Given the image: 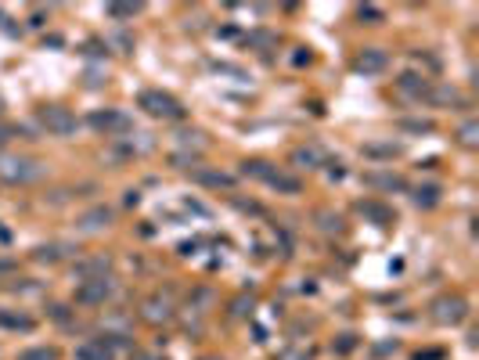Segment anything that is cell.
<instances>
[{"label": "cell", "mask_w": 479, "mask_h": 360, "mask_svg": "<svg viewBox=\"0 0 479 360\" xmlns=\"http://www.w3.org/2000/svg\"><path fill=\"white\" fill-rule=\"evenodd\" d=\"M242 173H245V176L263 180V184H271V188H278V191H285V195H299V180H296V176H289V173H281V169H274L271 162H263V159L242 162Z\"/></svg>", "instance_id": "1"}, {"label": "cell", "mask_w": 479, "mask_h": 360, "mask_svg": "<svg viewBox=\"0 0 479 360\" xmlns=\"http://www.w3.org/2000/svg\"><path fill=\"white\" fill-rule=\"evenodd\" d=\"M43 173V166L36 159H26V155H0V180L8 184H29Z\"/></svg>", "instance_id": "2"}, {"label": "cell", "mask_w": 479, "mask_h": 360, "mask_svg": "<svg viewBox=\"0 0 479 360\" xmlns=\"http://www.w3.org/2000/svg\"><path fill=\"white\" fill-rule=\"evenodd\" d=\"M429 314H433L436 324H461L468 317V303L458 292H443V295H436L429 303Z\"/></svg>", "instance_id": "3"}, {"label": "cell", "mask_w": 479, "mask_h": 360, "mask_svg": "<svg viewBox=\"0 0 479 360\" xmlns=\"http://www.w3.org/2000/svg\"><path fill=\"white\" fill-rule=\"evenodd\" d=\"M36 119H40V127L47 134H55V137H69L76 130V115L69 108H62V105H43L36 112Z\"/></svg>", "instance_id": "4"}, {"label": "cell", "mask_w": 479, "mask_h": 360, "mask_svg": "<svg viewBox=\"0 0 479 360\" xmlns=\"http://www.w3.org/2000/svg\"><path fill=\"white\" fill-rule=\"evenodd\" d=\"M141 108L155 119H181L184 115V105L173 97V94H163V90H144L141 94Z\"/></svg>", "instance_id": "5"}, {"label": "cell", "mask_w": 479, "mask_h": 360, "mask_svg": "<svg viewBox=\"0 0 479 360\" xmlns=\"http://www.w3.org/2000/svg\"><path fill=\"white\" fill-rule=\"evenodd\" d=\"M141 317L148 324H166L173 321V292H151L141 303Z\"/></svg>", "instance_id": "6"}, {"label": "cell", "mask_w": 479, "mask_h": 360, "mask_svg": "<svg viewBox=\"0 0 479 360\" xmlns=\"http://www.w3.org/2000/svg\"><path fill=\"white\" fill-rule=\"evenodd\" d=\"M90 127L109 137V134H130L134 123H130L127 112H119V108H104V112H94V115H90Z\"/></svg>", "instance_id": "7"}, {"label": "cell", "mask_w": 479, "mask_h": 360, "mask_svg": "<svg viewBox=\"0 0 479 360\" xmlns=\"http://www.w3.org/2000/svg\"><path fill=\"white\" fill-rule=\"evenodd\" d=\"M112 295V281L109 277H83V285L76 288V303L83 307H97Z\"/></svg>", "instance_id": "8"}, {"label": "cell", "mask_w": 479, "mask_h": 360, "mask_svg": "<svg viewBox=\"0 0 479 360\" xmlns=\"http://www.w3.org/2000/svg\"><path fill=\"white\" fill-rule=\"evenodd\" d=\"M116 342L112 335H101V339H87L80 349H76V360H112L116 356Z\"/></svg>", "instance_id": "9"}, {"label": "cell", "mask_w": 479, "mask_h": 360, "mask_svg": "<svg viewBox=\"0 0 479 360\" xmlns=\"http://www.w3.org/2000/svg\"><path fill=\"white\" fill-rule=\"evenodd\" d=\"M386 65H389V54L379 51V47H364V51L357 54V62H353V69L364 73V76H375V73H382Z\"/></svg>", "instance_id": "10"}, {"label": "cell", "mask_w": 479, "mask_h": 360, "mask_svg": "<svg viewBox=\"0 0 479 360\" xmlns=\"http://www.w3.org/2000/svg\"><path fill=\"white\" fill-rule=\"evenodd\" d=\"M112 223V209H104V206H97V209H90V213H83L80 220H76V227L83 231V234H97V231H104Z\"/></svg>", "instance_id": "11"}, {"label": "cell", "mask_w": 479, "mask_h": 360, "mask_svg": "<svg viewBox=\"0 0 479 360\" xmlns=\"http://www.w3.org/2000/svg\"><path fill=\"white\" fill-rule=\"evenodd\" d=\"M364 184L382 188V191H400V188H404V180H400L393 169H371V173H364Z\"/></svg>", "instance_id": "12"}, {"label": "cell", "mask_w": 479, "mask_h": 360, "mask_svg": "<svg viewBox=\"0 0 479 360\" xmlns=\"http://www.w3.org/2000/svg\"><path fill=\"white\" fill-rule=\"evenodd\" d=\"M397 87H400V94H407V97H429V83H425L421 76H414V73H404L400 80H397Z\"/></svg>", "instance_id": "13"}, {"label": "cell", "mask_w": 479, "mask_h": 360, "mask_svg": "<svg viewBox=\"0 0 479 360\" xmlns=\"http://www.w3.org/2000/svg\"><path fill=\"white\" fill-rule=\"evenodd\" d=\"M360 216H367L371 223H379V227L393 223V209H386V206H379V202H360Z\"/></svg>", "instance_id": "14"}, {"label": "cell", "mask_w": 479, "mask_h": 360, "mask_svg": "<svg viewBox=\"0 0 479 360\" xmlns=\"http://www.w3.org/2000/svg\"><path fill=\"white\" fill-rule=\"evenodd\" d=\"M195 180H202V184H209V188H231V176L227 173H212V169H195Z\"/></svg>", "instance_id": "15"}, {"label": "cell", "mask_w": 479, "mask_h": 360, "mask_svg": "<svg viewBox=\"0 0 479 360\" xmlns=\"http://www.w3.org/2000/svg\"><path fill=\"white\" fill-rule=\"evenodd\" d=\"M414 202H418V206H425V209H429V206H436V202H440V188H436V184H425V188H418V191H414Z\"/></svg>", "instance_id": "16"}, {"label": "cell", "mask_w": 479, "mask_h": 360, "mask_svg": "<svg viewBox=\"0 0 479 360\" xmlns=\"http://www.w3.org/2000/svg\"><path fill=\"white\" fill-rule=\"evenodd\" d=\"M458 141H461L465 148H475V144H479V123H472V119H468V123L458 130Z\"/></svg>", "instance_id": "17"}, {"label": "cell", "mask_w": 479, "mask_h": 360, "mask_svg": "<svg viewBox=\"0 0 479 360\" xmlns=\"http://www.w3.org/2000/svg\"><path fill=\"white\" fill-rule=\"evenodd\" d=\"M429 101H436V105H454V101H458V90H454V87H429Z\"/></svg>", "instance_id": "18"}, {"label": "cell", "mask_w": 479, "mask_h": 360, "mask_svg": "<svg viewBox=\"0 0 479 360\" xmlns=\"http://www.w3.org/2000/svg\"><path fill=\"white\" fill-rule=\"evenodd\" d=\"M0 324H4V328H22V332L33 328V321L26 314H4V310H0Z\"/></svg>", "instance_id": "19"}, {"label": "cell", "mask_w": 479, "mask_h": 360, "mask_svg": "<svg viewBox=\"0 0 479 360\" xmlns=\"http://www.w3.org/2000/svg\"><path fill=\"white\" fill-rule=\"evenodd\" d=\"M292 162H299V166H306V169H313L317 162H321V152H317V148H299V152L292 155Z\"/></svg>", "instance_id": "20"}, {"label": "cell", "mask_w": 479, "mask_h": 360, "mask_svg": "<svg viewBox=\"0 0 479 360\" xmlns=\"http://www.w3.org/2000/svg\"><path fill=\"white\" fill-rule=\"evenodd\" d=\"M400 130H411V134H433L436 127H433V119H404Z\"/></svg>", "instance_id": "21"}, {"label": "cell", "mask_w": 479, "mask_h": 360, "mask_svg": "<svg viewBox=\"0 0 479 360\" xmlns=\"http://www.w3.org/2000/svg\"><path fill=\"white\" fill-rule=\"evenodd\" d=\"M141 11V4H109V15L112 18H134Z\"/></svg>", "instance_id": "22"}, {"label": "cell", "mask_w": 479, "mask_h": 360, "mask_svg": "<svg viewBox=\"0 0 479 360\" xmlns=\"http://www.w3.org/2000/svg\"><path fill=\"white\" fill-rule=\"evenodd\" d=\"M400 148L397 144H364V155H382V159H393Z\"/></svg>", "instance_id": "23"}, {"label": "cell", "mask_w": 479, "mask_h": 360, "mask_svg": "<svg viewBox=\"0 0 479 360\" xmlns=\"http://www.w3.org/2000/svg\"><path fill=\"white\" fill-rule=\"evenodd\" d=\"M22 360H58V349H29L22 353Z\"/></svg>", "instance_id": "24"}, {"label": "cell", "mask_w": 479, "mask_h": 360, "mask_svg": "<svg viewBox=\"0 0 479 360\" xmlns=\"http://www.w3.org/2000/svg\"><path fill=\"white\" fill-rule=\"evenodd\" d=\"M357 15H360V18H367V22H382V11H379V8H371V4H360V8H357Z\"/></svg>", "instance_id": "25"}, {"label": "cell", "mask_w": 479, "mask_h": 360, "mask_svg": "<svg viewBox=\"0 0 479 360\" xmlns=\"http://www.w3.org/2000/svg\"><path fill=\"white\" fill-rule=\"evenodd\" d=\"M317 220H325V223H321L325 231H339V227H343V220H339V216H328V213H321Z\"/></svg>", "instance_id": "26"}, {"label": "cell", "mask_w": 479, "mask_h": 360, "mask_svg": "<svg viewBox=\"0 0 479 360\" xmlns=\"http://www.w3.org/2000/svg\"><path fill=\"white\" fill-rule=\"evenodd\" d=\"M4 141H11V127H4V123H0V144H4Z\"/></svg>", "instance_id": "27"}, {"label": "cell", "mask_w": 479, "mask_h": 360, "mask_svg": "<svg viewBox=\"0 0 479 360\" xmlns=\"http://www.w3.org/2000/svg\"><path fill=\"white\" fill-rule=\"evenodd\" d=\"M0 112H4V97H0Z\"/></svg>", "instance_id": "28"}, {"label": "cell", "mask_w": 479, "mask_h": 360, "mask_svg": "<svg viewBox=\"0 0 479 360\" xmlns=\"http://www.w3.org/2000/svg\"><path fill=\"white\" fill-rule=\"evenodd\" d=\"M205 360H220V356H205Z\"/></svg>", "instance_id": "29"}]
</instances>
